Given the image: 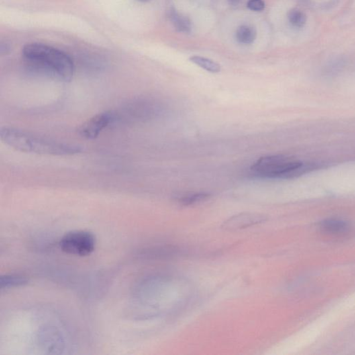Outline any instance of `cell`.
Segmentation results:
<instances>
[{"instance_id": "obj_4", "label": "cell", "mask_w": 355, "mask_h": 355, "mask_svg": "<svg viewBox=\"0 0 355 355\" xmlns=\"http://www.w3.org/2000/svg\"><path fill=\"white\" fill-rule=\"evenodd\" d=\"M60 249L66 254L87 256L95 250L96 239L88 231H72L65 235L59 243Z\"/></svg>"}, {"instance_id": "obj_11", "label": "cell", "mask_w": 355, "mask_h": 355, "mask_svg": "<svg viewBox=\"0 0 355 355\" xmlns=\"http://www.w3.org/2000/svg\"><path fill=\"white\" fill-rule=\"evenodd\" d=\"M190 60L193 64L201 67L206 71L211 72V73H218L221 71L220 65L213 60L205 58V57L194 56H192Z\"/></svg>"}, {"instance_id": "obj_15", "label": "cell", "mask_w": 355, "mask_h": 355, "mask_svg": "<svg viewBox=\"0 0 355 355\" xmlns=\"http://www.w3.org/2000/svg\"><path fill=\"white\" fill-rule=\"evenodd\" d=\"M0 52L2 55L7 54L10 52V47L7 44H2Z\"/></svg>"}, {"instance_id": "obj_2", "label": "cell", "mask_w": 355, "mask_h": 355, "mask_svg": "<svg viewBox=\"0 0 355 355\" xmlns=\"http://www.w3.org/2000/svg\"><path fill=\"white\" fill-rule=\"evenodd\" d=\"M3 142L19 152L49 156H72L83 151L78 145L56 142L11 127L0 130Z\"/></svg>"}, {"instance_id": "obj_16", "label": "cell", "mask_w": 355, "mask_h": 355, "mask_svg": "<svg viewBox=\"0 0 355 355\" xmlns=\"http://www.w3.org/2000/svg\"><path fill=\"white\" fill-rule=\"evenodd\" d=\"M242 0H228L229 3H230V5H233V6H237L239 5V4L241 3V2H242Z\"/></svg>"}, {"instance_id": "obj_7", "label": "cell", "mask_w": 355, "mask_h": 355, "mask_svg": "<svg viewBox=\"0 0 355 355\" xmlns=\"http://www.w3.org/2000/svg\"><path fill=\"white\" fill-rule=\"evenodd\" d=\"M321 232L331 237L346 236L350 232L351 226L346 221L339 219H327L319 223Z\"/></svg>"}, {"instance_id": "obj_8", "label": "cell", "mask_w": 355, "mask_h": 355, "mask_svg": "<svg viewBox=\"0 0 355 355\" xmlns=\"http://www.w3.org/2000/svg\"><path fill=\"white\" fill-rule=\"evenodd\" d=\"M169 17L176 30L179 32L189 33L191 31V21L187 17L179 14L175 9H171L169 11Z\"/></svg>"}, {"instance_id": "obj_13", "label": "cell", "mask_w": 355, "mask_h": 355, "mask_svg": "<svg viewBox=\"0 0 355 355\" xmlns=\"http://www.w3.org/2000/svg\"><path fill=\"white\" fill-rule=\"evenodd\" d=\"M288 19L289 23L296 27H302L306 23L305 13L298 9H292L288 13Z\"/></svg>"}, {"instance_id": "obj_3", "label": "cell", "mask_w": 355, "mask_h": 355, "mask_svg": "<svg viewBox=\"0 0 355 355\" xmlns=\"http://www.w3.org/2000/svg\"><path fill=\"white\" fill-rule=\"evenodd\" d=\"M254 175L268 179H289L309 170L303 162L276 155L262 157L250 168Z\"/></svg>"}, {"instance_id": "obj_9", "label": "cell", "mask_w": 355, "mask_h": 355, "mask_svg": "<svg viewBox=\"0 0 355 355\" xmlns=\"http://www.w3.org/2000/svg\"><path fill=\"white\" fill-rule=\"evenodd\" d=\"M28 280L19 275H5L0 278V287L2 289L19 287L27 284Z\"/></svg>"}, {"instance_id": "obj_6", "label": "cell", "mask_w": 355, "mask_h": 355, "mask_svg": "<svg viewBox=\"0 0 355 355\" xmlns=\"http://www.w3.org/2000/svg\"><path fill=\"white\" fill-rule=\"evenodd\" d=\"M267 220L266 215L257 213H242L237 214L227 219L221 225V228L227 231L242 230L254 225L265 222Z\"/></svg>"}, {"instance_id": "obj_14", "label": "cell", "mask_w": 355, "mask_h": 355, "mask_svg": "<svg viewBox=\"0 0 355 355\" xmlns=\"http://www.w3.org/2000/svg\"><path fill=\"white\" fill-rule=\"evenodd\" d=\"M247 7L251 11H261L264 9L265 4L262 0H249Z\"/></svg>"}, {"instance_id": "obj_5", "label": "cell", "mask_w": 355, "mask_h": 355, "mask_svg": "<svg viewBox=\"0 0 355 355\" xmlns=\"http://www.w3.org/2000/svg\"><path fill=\"white\" fill-rule=\"evenodd\" d=\"M116 119V113L113 111H105L97 114L78 128V134L86 140H94L99 136L103 129L115 122Z\"/></svg>"}, {"instance_id": "obj_1", "label": "cell", "mask_w": 355, "mask_h": 355, "mask_svg": "<svg viewBox=\"0 0 355 355\" xmlns=\"http://www.w3.org/2000/svg\"><path fill=\"white\" fill-rule=\"evenodd\" d=\"M23 54L27 64L35 72L66 82L73 78L74 65L72 58L58 49L31 43L25 45Z\"/></svg>"}, {"instance_id": "obj_12", "label": "cell", "mask_w": 355, "mask_h": 355, "mask_svg": "<svg viewBox=\"0 0 355 355\" xmlns=\"http://www.w3.org/2000/svg\"><path fill=\"white\" fill-rule=\"evenodd\" d=\"M210 198V194L200 192V193L188 194L183 197L179 198L178 201L183 205H191L193 204L200 203V202L206 201Z\"/></svg>"}, {"instance_id": "obj_17", "label": "cell", "mask_w": 355, "mask_h": 355, "mask_svg": "<svg viewBox=\"0 0 355 355\" xmlns=\"http://www.w3.org/2000/svg\"><path fill=\"white\" fill-rule=\"evenodd\" d=\"M137 1L141 2V3H147V2H150L151 0H137Z\"/></svg>"}, {"instance_id": "obj_10", "label": "cell", "mask_w": 355, "mask_h": 355, "mask_svg": "<svg viewBox=\"0 0 355 355\" xmlns=\"http://www.w3.org/2000/svg\"><path fill=\"white\" fill-rule=\"evenodd\" d=\"M256 31L254 27L249 25H242L236 31L237 40L243 44H250L256 40Z\"/></svg>"}]
</instances>
